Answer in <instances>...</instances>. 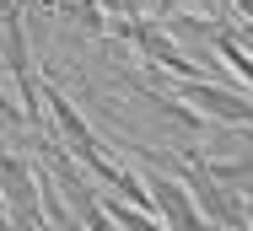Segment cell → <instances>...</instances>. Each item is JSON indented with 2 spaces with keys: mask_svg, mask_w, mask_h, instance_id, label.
Wrapping results in <instances>:
<instances>
[{
  "mask_svg": "<svg viewBox=\"0 0 253 231\" xmlns=\"http://www.w3.org/2000/svg\"><path fill=\"white\" fill-rule=\"evenodd\" d=\"M140 161L151 167L146 172V188H151V199H156V215L172 231H221V226L205 221V210H200V199H194V188L183 183V172H167V156L162 151H146L140 145Z\"/></svg>",
  "mask_w": 253,
  "mask_h": 231,
  "instance_id": "cell-1",
  "label": "cell"
},
{
  "mask_svg": "<svg viewBox=\"0 0 253 231\" xmlns=\"http://www.w3.org/2000/svg\"><path fill=\"white\" fill-rule=\"evenodd\" d=\"M183 183L194 188V199H200V210H205V221H210V226H232V231L253 226L248 199L226 183V178H221L205 156H189V161H183Z\"/></svg>",
  "mask_w": 253,
  "mask_h": 231,
  "instance_id": "cell-2",
  "label": "cell"
},
{
  "mask_svg": "<svg viewBox=\"0 0 253 231\" xmlns=\"http://www.w3.org/2000/svg\"><path fill=\"white\" fill-rule=\"evenodd\" d=\"M33 59H27V27H22V5H5V81H27Z\"/></svg>",
  "mask_w": 253,
  "mask_h": 231,
  "instance_id": "cell-3",
  "label": "cell"
},
{
  "mask_svg": "<svg viewBox=\"0 0 253 231\" xmlns=\"http://www.w3.org/2000/svg\"><path fill=\"white\" fill-rule=\"evenodd\" d=\"M54 5H59L70 22H81L86 33H108V11H102L97 0H54Z\"/></svg>",
  "mask_w": 253,
  "mask_h": 231,
  "instance_id": "cell-4",
  "label": "cell"
},
{
  "mask_svg": "<svg viewBox=\"0 0 253 231\" xmlns=\"http://www.w3.org/2000/svg\"><path fill=\"white\" fill-rule=\"evenodd\" d=\"M210 167H215V172H221L226 183L237 188L243 199H253V156H232V161H210Z\"/></svg>",
  "mask_w": 253,
  "mask_h": 231,
  "instance_id": "cell-5",
  "label": "cell"
},
{
  "mask_svg": "<svg viewBox=\"0 0 253 231\" xmlns=\"http://www.w3.org/2000/svg\"><path fill=\"white\" fill-rule=\"evenodd\" d=\"M102 11H108V33L119 27V22H135L140 16V0H97Z\"/></svg>",
  "mask_w": 253,
  "mask_h": 231,
  "instance_id": "cell-6",
  "label": "cell"
},
{
  "mask_svg": "<svg viewBox=\"0 0 253 231\" xmlns=\"http://www.w3.org/2000/svg\"><path fill=\"white\" fill-rule=\"evenodd\" d=\"M232 5H237V11H243V16L253 22V0H232Z\"/></svg>",
  "mask_w": 253,
  "mask_h": 231,
  "instance_id": "cell-7",
  "label": "cell"
}]
</instances>
